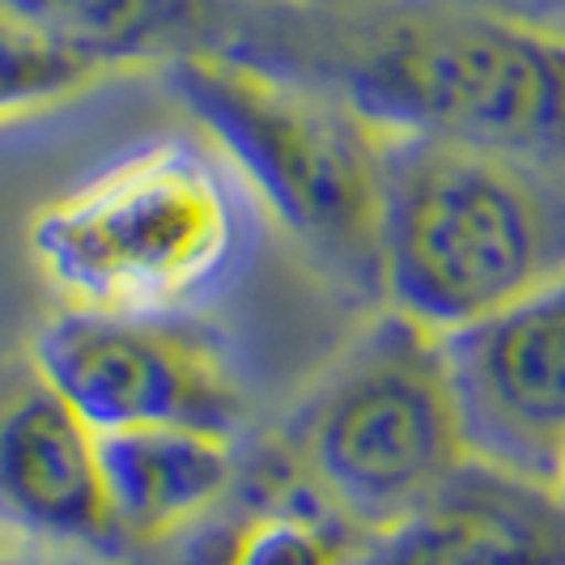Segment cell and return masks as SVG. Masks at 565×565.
I'll use <instances>...</instances> for the list:
<instances>
[{"mask_svg": "<svg viewBox=\"0 0 565 565\" xmlns=\"http://www.w3.org/2000/svg\"><path fill=\"white\" fill-rule=\"evenodd\" d=\"M349 103L387 132L557 158L565 34L510 9H413L366 39L349 73Z\"/></svg>", "mask_w": 565, "mask_h": 565, "instance_id": "5b68a950", "label": "cell"}, {"mask_svg": "<svg viewBox=\"0 0 565 565\" xmlns=\"http://www.w3.org/2000/svg\"><path fill=\"white\" fill-rule=\"evenodd\" d=\"M107 77L103 64L64 47L47 30L0 9V124L60 107Z\"/></svg>", "mask_w": 565, "mask_h": 565, "instance_id": "7c38bea8", "label": "cell"}, {"mask_svg": "<svg viewBox=\"0 0 565 565\" xmlns=\"http://www.w3.org/2000/svg\"><path fill=\"white\" fill-rule=\"evenodd\" d=\"M362 565H565V498L472 459Z\"/></svg>", "mask_w": 565, "mask_h": 565, "instance_id": "9c48e42d", "label": "cell"}, {"mask_svg": "<svg viewBox=\"0 0 565 565\" xmlns=\"http://www.w3.org/2000/svg\"><path fill=\"white\" fill-rule=\"evenodd\" d=\"M30 358L94 434L132 425L234 434L247 417V396L226 353L183 315L64 307L34 332Z\"/></svg>", "mask_w": 565, "mask_h": 565, "instance_id": "8992f818", "label": "cell"}, {"mask_svg": "<svg viewBox=\"0 0 565 565\" xmlns=\"http://www.w3.org/2000/svg\"><path fill=\"white\" fill-rule=\"evenodd\" d=\"M247 243L238 174L192 141L103 167L30 222V255L68 307L183 315L234 277Z\"/></svg>", "mask_w": 565, "mask_h": 565, "instance_id": "7a4b0ae2", "label": "cell"}, {"mask_svg": "<svg viewBox=\"0 0 565 565\" xmlns=\"http://www.w3.org/2000/svg\"><path fill=\"white\" fill-rule=\"evenodd\" d=\"M383 298L447 337L565 277V167L387 132Z\"/></svg>", "mask_w": 565, "mask_h": 565, "instance_id": "6da1fadb", "label": "cell"}, {"mask_svg": "<svg viewBox=\"0 0 565 565\" xmlns=\"http://www.w3.org/2000/svg\"><path fill=\"white\" fill-rule=\"evenodd\" d=\"M0 565H26V562H22V557H18V553H9V548H4V544H0Z\"/></svg>", "mask_w": 565, "mask_h": 565, "instance_id": "5bb4252c", "label": "cell"}, {"mask_svg": "<svg viewBox=\"0 0 565 565\" xmlns=\"http://www.w3.org/2000/svg\"><path fill=\"white\" fill-rule=\"evenodd\" d=\"M562 498H565V484H562Z\"/></svg>", "mask_w": 565, "mask_h": 565, "instance_id": "9a60e30c", "label": "cell"}, {"mask_svg": "<svg viewBox=\"0 0 565 565\" xmlns=\"http://www.w3.org/2000/svg\"><path fill=\"white\" fill-rule=\"evenodd\" d=\"M234 434L196 425H132L98 434V477L124 544L192 527L234 484Z\"/></svg>", "mask_w": 565, "mask_h": 565, "instance_id": "30bf717a", "label": "cell"}, {"mask_svg": "<svg viewBox=\"0 0 565 565\" xmlns=\"http://www.w3.org/2000/svg\"><path fill=\"white\" fill-rule=\"evenodd\" d=\"M468 451L540 489L565 484V277L447 332Z\"/></svg>", "mask_w": 565, "mask_h": 565, "instance_id": "52a82bcc", "label": "cell"}, {"mask_svg": "<svg viewBox=\"0 0 565 565\" xmlns=\"http://www.w3.org/2000/svg\"><path fill=\"white\" fill-rule=\"evenodd\" d=\"M289 451L370 540L417 514L472 463L443 337L387 311L298 408Z\"/></svg>", "mask_w": 565, "mask_h": 565, "instance_id": "277c9868", "label": "cell"}, {"mask_svg": "<svg viewBox=\"0 0 565 565\" xmlns=\"http://www.w3.org/2000/svg\"><path fill=\"white\" fill-rule=\"evenodd\" d=\"M344 527L328 502H273L238 523L222 565H362Z\"/></svg>", "mask_w": 565, "mask_h": 565, "instance_id": "4fadbf2b", "label": "cell"}, {"mask_svg": "<svg viewBox=\"0 0 565 565\" xmlns=\"http://www.w3.org/2000/svg\"><path fill=\"white\" fill-rule=\"evenodd\" d=\"M0 532L85 553L124 544L103 498L98 434L30 353L0 358Z\"/></svg>", "mask_w": 565, "mask_h": 565, "instance_id": "ba28073f", "label": "cell"}, {"mask_svg": "<svg viewBox=\"0 0 565 565\" xmlns=\"http://www.w3.org/2000/svg\"><path fill=\"white\" fill-rule=\"evenodd\" d=\"M170 85L315 264L353 294H383L387 128L217 47L170 60Z\"/></svg>", "mask_w": 565, "mask_h": 565, "instance_id": "3957f363", "label": "cell"}, {"mask_svg": "<svg viewBox=\"0 0 565 565\" xmlns=\"http://www.w3.org/2000/svg\"><path fill=\"white\" fill-rule=\"evenodd\" d=\"M85 60L111 68L209 47L217 0H0Z\"/></svg>", "mask_w": 565, "mask_h": 565, "instance_id": "8fae6325", "label": "cell"}]
</instances>
